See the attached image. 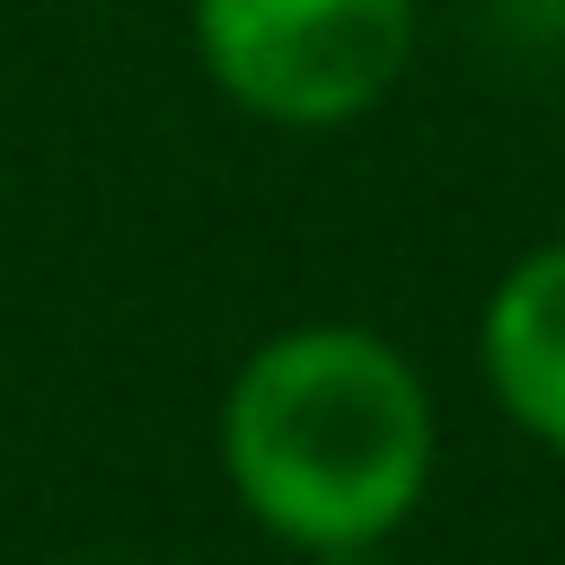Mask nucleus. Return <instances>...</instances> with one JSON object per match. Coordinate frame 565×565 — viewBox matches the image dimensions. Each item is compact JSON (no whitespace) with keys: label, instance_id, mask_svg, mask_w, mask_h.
Returning a JSON list of instances; mask_svg holds the SVG:
<instances>
[{"label":"nucleus","instance_id":"f257e3e1","mask_svg":"<svg viewBox=\"0 0 565 565\" xmlns=\"http://www.w3.org/2000/svg\"><path fill=\"white\" fill-rule=\"evenodd\" d=\"M221 468L291 547L388 539L433 477V397L371 327H291L221 397Z\"/></svg>","mask_w":565,"mask_h":565},{"label":"nucleus","instance_id":"20e7f679","mask_svg":"<svg viewBox=\"0 0 565 565\" xmlns=\"http://www.w3.org/2000/svg\"><path fill=\"white\" fill-rule=\"evenodd\" d=\"M309 565H380V539H362V547H309Z\"/></svg>","mask_w":565,"mask_h":565},{"label":"nucleus","instance_id":"7ed1b4c3","mask_svg":"<svg viewBox=\"0 0 565 565\" xmlns=\"http://www.w3.org/2000/svg\"><path fill=\"white\" fill-rule=\"evenodd\" d=\"M477 353H486V380H494L503 415L565 459V238L530 247L494 282Z\"/></svg>","mask_w":565,"mask_h":565},{"label":"nucleus","instance_id":"f03ea898","mask_svg":"<svg viewBox=\"0 0 565 565\" xmlns=\"http://www.w3.org/2000/svg\"><path fill=\"white\" fill-rule=\"evenodd\" d=\"M194 53L256 124L335 132L397 88L415 0H194Z\"/></svg>","mask_w":565,"mask_h":565}]
</instances>
